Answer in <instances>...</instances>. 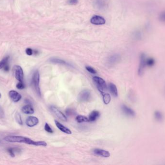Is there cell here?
Instances as JSON below:
<instances>
[{"instance_id":"6da1fadb","label":"cell","mask_w":165,"mask_h":165,"mask_svg":"<svg viewBox=\"0 0 165 165\" xmlns=\"http://www.w3.org/2000/svg\"><path fill=\"white\" fill-rule=\"evenodd\" d=\"M4 140L9 142H18L23 143L27 144L32 145L36 146H47V143L44 141H38L35 142L31 140L29 138L22 137V136H10L6 137L4 138Z\"/></svg>"},{"instance_id":"7a4b0ae2","label":"cell","mask_w":165,"mask_h":165,"mask_svg":"<svg viewBox=\"0 0 165 165\" xmlns=\"http://www.w3.org/2000/svg\"><path fill=\"white\" fill-rule=\"evenodd\" d=\"M40 74L38 70L34 73L32 78V84L35 89V91L38 96H41V93L39 86Z\"/></svg>"},{"instance_id":"3957f363","label":"cell","mask_w":165,"mask_h":165,"mask_svg":"<svg viewBox=\"0 0 165 165\" xmlns=\"http://www.w3.org/2000/svg\"><path fill=\"white\" fill-rule=\"evenodd\" d=\"M93 80L99 92L101 94H103L104 91L107 90L106 83L105 80L99 77H93Z\"/></svg>"},{"instance_id":"277c9868","label":"cell","mask_w":165,"mask_h":165,"mask_svg":"<svg viewBox=\"0 0 165 165\" xmlns=\"http://www.w3.org/2000/svg\"><path fill=\"white\" fill-rule=\"evenodd\" d=\"M147 56L144 53H142L140 56V64H139V68H138V75L139 76L142 75L147 65Z\"/></svg>"},{"instance_id":"5b68a950","label":"cell","mask_w":165,"mask_h":165,"mask_svg":"<svg viewBox=\"0 0 165 165\" xmlns=\"http://www.w3.org/2000/svg\"><path fill=\"white\" fill-rule=\"evenodd\" d=\"M13 71L15 78L18 81L21 82L23 80V71L21 67L18 65H16L13 67Z\"/></svg>"},{"instance_id":"8992f818","label":"cell","mask_w":165,"mask_h":165,"mask_svg":"<svg viewBox=\"0 0 165 165\" xmlns=\"http://www.w3.org/2000/svg\"><path fill=\"white\" fill-rule=\"evenodd\" d=\"M50 109L52 112L53 113L56 115V116L58 118L60 119V120L64 121V122L67 121V118L66 116L61 111H60L58 108L55 107L51 106L50 107Z\"/></svg>"},{"instance_id":"52a82bcc","label":"cell","mask_w":165,"mask_h":165,"mask_svg":"<svg viewBox=\"0 0 165 165\" xmlns=\"http://www.w3.org/2000/svg\"><path fill=\"white\" fill-rule=\"evenodd\" d=\"M90 91L86 89L83 90L78 95V100L80 102H86L89 100L90 97Z\"/></svg>"},{"instance_id":"ba28073f","label":"cell","mask_w":165,"mask_h":165,"mask_svg":"<svg viewBox=\"0 0 165 165\" xmlns=\"http://www.w3.org/2000/svg\"><path fill=\"white\" fill-rule=\"evenodd\" d=\"M90 22L95 25H103L105 23V20L102 16L95 15L91 19Z\"/></svg>"},{"instance_id":"9c48e42d","label":"cell","mask_w":165,"mask_h":165,"mask_svg":"<svg viewBox=\"0 0 165 165\" xmlns=\"http://www.w3.org/2000/svg\"><path fill=\"white\" fill-rule=\"evenodd\" d=\"M122 110L123 112L126 115L129 117H134L136 115V113L133 109L131 108H129V107L125 105H123L122 106Z\"/></svg>"},{"instance_id":"30bf717a","label":"cell","mask_w":165,"mask_h":165,"mask_svg":"<svg viewBox=\"0 0 165 165\" xmlns=\"http://www.w3.org/2000/svg\"><path fill=\"white\" fill-rule=\"evenodd\" d=\"M26 124L29 127H34L39 123V120L37 117L34 116H30L26 120Z\"/></svg>"},{"instance_id":"8fae6325","label":"cell","mask_w":165,"mask_h":165,"mask_svg":"<svg viewBox=\"0 0 165 165\" xmlns=\"http://www.w3.org/2000/svg\"><path fill=\"white\" fill-rule=\"evenodd\" d=\"M9 96L12 100L15 102H18L21 98V94H19V93L14 90L9 91Z\"/></svg>"},{"instance_id":"7c38bea8","label":"cell","mask_w":165,"mask_h":165,"mask_svg":"<svg viewBox=\"0 0 165 165\" xmlns=\"http://www.w3.org/2000/svg\"><path fill=\"white\" fill-rule=\"evenodd\" d=\"M95 155H99V156H103L104 157H108L110 156V153L109 152L106 150H104L103 149L97 148L95 149L93 151Z\"/></svg>"},{"instance_id":"4fadbf2b","label":"cell","mask_w":165,"mask_h":165,"mask_svg":"<svg viewBox=\"0 0 165 165\" xmlns=\"http://www.w3.org/2000/svg\"><path fill=\"white\" fill-rule=\"evenodd\" d=\"M55 122L56 126H57L58 128H59V129L60 130V131H62V132H63L66 133V134H72V131H71L69 128H68L67 127H66L64 125H62V124H60V122H59L58 121L55 120Z\"/></svg>"},{"instance_id":"5bb4252c","label":"cell","mask_w":165,"mask_h":165,"mask_svg":"<svg viewBox=\"0 0 165 165\" xmlns=\"http://www.w3.org/2000/svg\"><path fill=\"white\" fill-rule=\"evenodd\" d=\"M21 111L24 113L27 114H32L34 112V108H32V107L29 104L25 105L21 109Z\"/></svg>"},{"instance_id":"9a60e30c","label":"cell","mask_w":165,"mask_h":165,"mask_svg":"<svg viewBox=\"0 0 165 165\" xmlns=\"http://www.w3.org/2000/svg\"><path fill=\"white\" fill-rule=\"evenodd\" d=\"M120 60V56L118 54H114L110 56L108 59V63L110 65H114Z\"/></svg>"},{"instance_id":"2e32d148","label":"cell","mask_w":165,"mask_h":165,"mask_svg":"<svg viewBox=\"0 0 165 165\" xmlns=\"http://www.w3.org/2000/svg\"><path fill=\"white\" fill-rule=\"evenodd\" d=\"M94 3L95 6L99 9H103L106 6V2L105 0H95Z\"/></svg>"},{"instance_id":"e0dca14e","label":"cell","mask_w":165,"mask_h":165,"mask_svg":"<svg viewBox=\"0 0 165 165\" xmlns=\"http://www.w3.org/2000/svg\"><path fill=\"white\" fill-rule=\"evenodd\" d=\"M99 116V111H94L91 113L89 115V122H94L96 121Z\"/></svg>"},{"instance_id":"ac0fdd59","label":"cell","mask_w":165,"mask_h":165,"mask_svg":"<svg viewBox=\"0 0 165 165\" xmlns=\"http://www.w3.org/2000/svg\"><path fill=\"white\" fill-rule=\"evenodd\" d=\"M154 117H155V120L157 122H162L164 118L163 113L161 112L160 111H155L154 112Z\"/></svg>"},{"instance_id":"d6986e66","label":"cell","mask_w":165,"mask_h":165,"mask_svg":"<svg viewBox=\"0 0 165 165\" xmlns=\"http://www.w3.org/2000/svg\"><path fill=\"white\" fill-rule=\"evenodd\" d=\"M109 90L110 92L114 97H117L118 96V91L117 88L114 84L110 83L109 84Z\"/></svg>"},{"instance_id":"ffe728a7","label":"cell","mask_w":165,"mask_h":165,"mask_svg":"<svg viewBox=\"0 0 165 165\" xmlns=\"http://www.w3.org/2000/svg\"><path fill=\"white\" fill-rule=\"evenodd\" d=\"M21 149L17 148H9L8 149V151L9 155L12 157H14L15 156V152H19Z\"/></svg>"},{"instance_id":"44dd1931","label":"cell","mask_w":165,"mask_h":165,"mask_svg":"<svg viewBox=\"0 0 165 165\" xmlns=\"http://www.w3.org/2000/svg\"><path fill=\"white\" fill-rule=\"evenodd\" d=\"M76 121L79 123L83 122H89V119L86 117L82 116V115H78L76 117Z\"/></svg>"},{"instance_id":"7402d4cb","label":"cell","mask_w":165,"mask_h":165,"mask_svg":"<svg viewBox=\"0 0 165 165\" xmlns=\"http://www.w3.org/2000/svg\"><path fill=\"white\" fill-rule=\"evenodd\" d=\"M102 95H103V100L104 103L106 105L109 104L111 100L110 95L109 94H105Z\"/></svg>"},{"instance_id":"603a6c76","label":"cell","mask_w":165,"mask_h":165,"mask_svg":"<svg viewBox=\"0 0 165 165\" xmlns=\"http://www.w3.org/2000/svg\"><path fill=\"white\" fill-rule=\"evenodd\" d=\"M50 62L53 63H59V64H62V65H66L67 63L65 60H62L60 59H58V58H51L50 60Z\"/></svg>"},{"instance_id":"cb8c5ba5","label":"cell","mask_w":165,"mask_h":165,"mask_svg":"<svg viewBox=\"0 0 165 165\" xmlns=\"http://www.w3.org/2000/svg\"><path fill=\"white\" fill-rule=\"evenodd\" d=\"M9 56H7L4 58L1 62H0V69L3 68L4 67L8 64V62L9 60Z\"/></svg>"},{"instance_id":"d4e9b609","label":"cell","mask_w":165,"mask_h":165,"mask_svg":"<svg viewBox=\"0 0 165 165\" xmlns=\"http://www.w3.org/2000/svg\"><path fill=\"white\" fill-rule=\"evenodd\" d=\"M15 119L16 120V122L20 125H22L23 124V121H22V118L21 117L20 114L18 112H16L15 114Z\"/></svg>"},{"instance_id":"484cf974","label":"cell","mask_w":165,"mask_h":165,"mask_svg":"<svg viewBox=\"0 0 165 165\" xmlns=\"http://www.w3.org/2000/svg\"><path fill=\"white\" fill-rule=\"evenodd\" d=\"M158 19L161 22L165 23V10L162 11L159 13Z\"/></svg>"},{"instance_id":"4316f807","label":"cell","mask_w":165,"mask_h":165,"mask_svg":"<svg viewBox=\"0 0 165 165\" xmlns=\"http://www.w3.org/2000/svg\"><path fill=\"white\" fill-rule=\"evenodd\" d=\"M16 87L19 90H22L25 88V85L24 84L23 81H21V82L19 81V82L16 84Z\"/></svg>"},{"instance_id":"83f0119b","label":"cell","mask_w":165,"mask_h":165,"mask_svg":"<svg viewBox=\"0 0 165 165\" xmlns=\"http://www.w3.org/2000/svg\"><path fill=\"white\" fill-rule=\"evenodd\" d=\"M45 131L48 132V133H53V131L52 128L50 127L49 125L47 123H46V124H45Z\"/></svg>"},{"instance_id":"f1b7e54d","label":"cell","mask_w":165,"mask_h":165,"mask_svg":"<svg viewBox=\"0 0 165 165\" xmlns=\"http://www.w3.org/2000/svg\"><path fill=\"white\" fill-rule=\"evenodd\" d=\"M86 69L88 70L89 72L90 73H92V74H96L97 73V71L96 70L94 69L93 67H89V66H88V67H86Z\"/></svg>"},{"instance_id":"f546056e","label":"cell","mask_w":165,"mask_h":165,"mask_svg":"<svg viewBox=\"0 0 165 165\" xmlns=\"http://www.w3.org/2000/svg\"><path fill=\"white\" fill-rule=\"evenodd\" d=\"M66 114L68 116H71V115H73L75 114V111L73 109H68L66 111Z\"/></svg>"},{"instance_id":"4dcf8cb0","label":"cell","mask_w":165,"mask_h":165,"mask_svg":"<svg viewBox=\"0 0 165 165\" xmlns=\"http://www.w3.org/2000/svg\"><path fill=\"white\" fill-rule=\"evenodd\" d=\"M68 3L70 5H76L78 3V0H68Z\"/></svg>"},{"instance_id":"1f68e13d","label":"cell","mask_w":165,"mask_h":165,"mask_svg":"<svg viewBox=\"0 0 165 165\" xmlns=\"http://www.w3.org/2000/svg\"><path fill=\"white\" fill-rule=\"evenodd\" d=\"M26 53L27 54L30 56V55H31L33 54V50H32V49H30V48H28L26 50Z\"/></svg>"},{"instance_id":"d6a6232c","label":"cell","mask_w":165,"mask_h":165,"mask_svg":"<svg viewBox=\"0 0 165 165\" xmlns=\"http://www.w3.org/2000/svg\"><path fill=\"white\" fill-rule=\"evenodd\" d=\"M3 69H4V70H5V71H6V72H8V71H9V65H8V63L7 64V65H6L3 67Z\"/></svg>"},{"instance_id":"836d02e7","label":"cell","mask_w":165,"mask_h":165,"mask_svg":"<svg viewBox=\"0 0 165 165\" xmlns=\"http://www.w3.org/2000/svg\"><path fill=\"white\" fill-rule=\"evenodd\" d=\"M1 93H0V98H1Z\"/></svg>"},{"instance_id":"e575fe53","label":"cell","mask_w":165,"mask_h":165,"mask_svg":"<svg viewBox=\"0 0 165 165\" xmlns=\"http://www.w3.org/2000/svg\"><path fill=\"white\" fill-rule=\"evenodd\" d=\"M0 143H1V141H0Z\"/></svg>"}]
</instances>
